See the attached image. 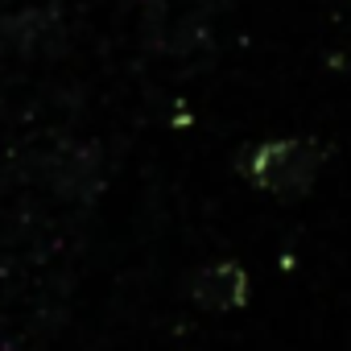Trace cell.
I'll return each instance as SVG.
<instances>
[{"label": "cell", "mask_w": 351, "mask_h": 351, "mask_svg": "<svg viewBox=\"0 0 351 351\" xmlns=\"http://www.w3.org/2000/svg\"><path fill=\"white\" fill-rule=\"evenodd\" d=\"M248 169H252V178L273 195H302L314 182L318 149L306 145V141H277V145L256 149Z\"/></svg>", "instance_id": "1"}, {"label": "cell", "mask_w": 351, "mask_h": 351, "mask_svg": "<svg viewBox=\"0 0 351 351\" xmlns=\"http://www.w3.org/2000/svg\"><path fill=\"white\" fill-rule=\"evenodd\" d=\"M191 289H195V302L207 310H236L248 298V277L236 261H219V265H207Z\"/></svg>", "instance_id": "2"}]
</instances>
